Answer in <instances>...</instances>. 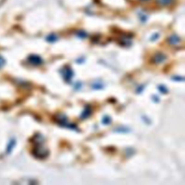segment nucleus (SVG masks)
Listing matches in <instances>:
<instances>
[{
	"label": "nucleus",
	"mask_w": 185,
	"mask_h": 185,
	"mask_svg": "<svg viewBox=\"0 0 185 185\" xmlns=\"http://www.w3.org/2000/svg\"><path fill=\"white\" fill-rule=\"evenodd\" d=\"M4 64H5V60H4V59L3 58L2 56H0V68H1V67H2L3 66H4Z\"/></svg>",
	"instance_id": "obj_13"
},
{
	"label": "nucleus",
	"mask_w": 185,
	"mask_h": 185,
	"mask_svg": "<svg viewBox=\"0 0 185 185\" xmlns=\"http://www.w3.org/2000/svg\"><path fill=\"white\" fill-rule=\"evenodd\" d=\"M166 59V56L163 54V53H158L155 55L154 57H153V62L154 63L159 64L161 63V62H163Z\"/></svg>",
	"instance_id": "obj_4"
},
{
	"label": "nucleus",
	"mask_w": 185,
	"mask_h": 185,
	"mask_svg": "<svg viewBox=\"0 0 185 185\" xmlns=\"http://www.w3.org/2000/svg\"><path fill=\"white\" fill-rule=\"evenodd\" d=\"M174 0H158V2L160 5L163 6H167V5L171 4L173 2Z\"/></svg>",
	"instance_id": "obj_8"
},
{
	"label": "nucleus",
	"mask_w": 185,
	"mask_h": 185,
	"mask_svg": "<svg viewBox=\"0 0 185 185\" xmlns=\"http://www.w3.org/2000/svg\"><path fill=\"white\" fill-rule=\"evenodd\" d=\"M28 61L31 65H41L43 62L41 57L37 56V55H30L28 57Z\"/></svg>",
	"instance_id": "obj_3"
},
{
	"label": "nucleus",
	"mask_w": 185,
	"mask_h": 185,
	"mask_svg": "<svg viewBox=\"0 0 185 185\" xmlns=\"http://www.w3.org/2000/svg\"><path fill=\"white\" fill-rule=\"evenodd\" d=\"M103 123L104 124H108L111 123V119L109 117H108V116H106V117H104V118L103 119Z\"/></svg>",
	"instance_id": "obj_11"
},
{
	"label": "nucleus",
	"mask_w": 185,
	"mask_h": 185,
	"mask_svg": "<svg viewBox=\"0 0 185 185\" xmlns=\"http://www.w3.org/2000/svg\"><path fill=\"white\" fill-rule=\"evenodd\" d=\"M77 36H79V38H81V39H84V38L87 37V34H86V33L84 32L83 30L79 31V32L77 33Z\"/></svg>",
	"instance_id": "obj_10"
},
{
	"label": "nucleus",
	"mask_w": 185,
	"mask_h": 185,
	"mask_svg": "<svg viewBox=\"0 0 185 185\" xmlns=\"http://www.w3.org/2000/svg\"><path fill=\"white\" fill-rule=\"evenodd\" d=\"M38 145H36V147L35 149L33 150V154L36 157L39 158H44L46 157H47V155H49V151L46 149V148H44L43 146L42 143H37Z\"/></svg>",
	"instance_id": "obj_1"
},
{
	"label": "nucleus",
	"mask_w": 185,
	"mask_h": 185,
	"mask_svg": "<svg viewBox=\"0 0 185 185\" xmlns=\"http://www.w3.org/2000/svg\"><path fill=\"white\" fill-rule=\"evenodd\" d=\"M142 1H147V0H142Z\"/></svg>",
	"instance_id": "obj_15"
},
{
	"label": "nucleus",
	"mask_w": 185,
	"mask_h": 185,
	"mask_svg": "<svg viewBox=\"0 0 185 185\" xmlns=\"http://www.w3.org/2000/svg\"><path fill=\"white\" fill-rule=\"evenodd\" d=\"M169 42L172 45H176L180 42V39L179 38V36L176 35H173L169 38Z\"/></svg>",
	"instance_id": "obj_6"
},
{
	"label": "nucleus",
	"mask_w": 185,
	"mask_h": 185,
	"mask_svg": "<svg viewBox=\"0 0 185 185\" xmlns=\"http://www.w3.org/2000/svg\"><path fill=\"white\" fill-rule=\"evenodd\" d=\"M62 75H63L64 79L67 82H69L71 78L73 77V72L69 67H65L64 70H62Z\"/></svg>",
	"instance_id": "obj_2"
},
{
	"label": "nucleus",
	"mask_w": 185,
	"mask_h": 185,
	"mask_svg": "<svg viewBox=\"0 0 185 185\" xmlns=\"http://www.w3.org/2000/svg\"><path fill=\"white\" fill-rule=\"evenodd\" d=\"M58 39L57 36L55 35V34H51V35L48 36L47 38H46V40H47V41H49V42H55V41H56V40Z\"/></svg>",
	"instance_id": "obj_7"
},
{
	"label": "nucleus",
	"mask_w": 185,
	"mask_h": 185,
	"mask_svg": "<svg viewBox=\"0 0 185 185\" xmlns=\"http://www.w3.org/2000/svg\"><path fill=\"white\" fill-rule=\"evenodd\" d=\"M15 140H11V141H10V143H9V145H8L7 153H10V152L12 151V150H13V148H14V146H15Z\"/></svg>",
	"instance_id": "obj_9"
},
{
	"label": "nucleus",
	"mask_w": 185,
	"mask_h": 185,
	"mask_svg": "<svg viewBox=\"0 0 185 185\" xmlns=\"http://www.w3.org/2000/svg\"><path fill=\"white\" fill-rule=\"evenodd\" d=\"M158 90L160 91V92L163 93H167V92H168V89L165 87V86H163V85L159 86Z\"/></svg>",
	"instance_id": "obj_12"
},
{
	"label": "nucleus",
	"mask_w": 185,
	"mask_h": 185,
	"mask_svg": "<svg viewBox=\"0 0 185 185\" xmlns=\"http://www.w3.org/2000/svg\"><path fill=\"white\" fill-rule=\"evenodd\" d=\"M91 108L89 106H87L85 107V108L82 111V114L80 116V118L82 119H86L91 115Z\"/></svg>",
	"instance_id": "obj_5"
},
{
	"label": "nucleus",
	"mask_w": 185,
	"mask_h": 185,
	"mask_svg": "<svg viewBox=\"0 0 185 185\" xmlns=\"http://www.w3.org/2000/svg\"><path fill=\"white\" fill-rule=\"evenodd\" d=\"M102 88V85L100 84H94L93 85V88H96V89H98V88Z\"/></svg>",
	"instance_id": "obj_14"
}]
</instances>
